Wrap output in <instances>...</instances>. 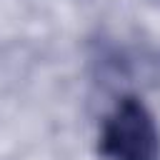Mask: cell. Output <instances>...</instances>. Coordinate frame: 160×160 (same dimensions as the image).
Instances as JSON below:
<instances>
[{"instance_id":"6da1fadb","label":"cell","mask_w":160,"mask_h":160,"mask_svg":"<svg viewBox=\"0 0 160 160\" xmlns=\"http://www.w3.org/2000/svg\"><path fill=\"white\" fill-rule=\"evenodd\" d=\"M98 150L105 160H160V130L152 112L132 95L118 100L102 120Z\"/></svg>"}]
</instances>
